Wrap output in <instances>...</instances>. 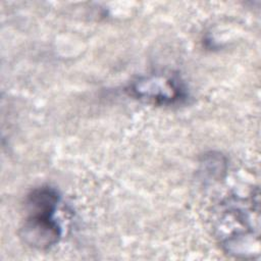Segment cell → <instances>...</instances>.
Listing matches in <instances>:
<instances>
[{"mask_svg": "<svg viewBox=\"0 0 261 261\" xmlns=\"http://www.w3.org/2000/svg\"><path fill=\"white\" fill-rule=\"evenodd\" d=\"M59 202L57 191L51 187H40L34 189L27 197L24 207L30 213L54 214Z\"/></svg>", "mask_w": 261, "mask_h": 261, "instance_id": "cell-3", "label": "cell"}, {"mask_svg": "<svg viewBox=\"0 0 261 261\" xmlns=\"http://www.w3.org/2000/svg\"><path fill=\"white\" fill-rule=\"evenodd\" d=\"M20 240L29 247L47 250L55 246L61 237V227L53 214L30 213L19 228Z\"/></svg>", "mask_w": 261, "mask_h": 261, "instance_id": "cell-2", "label": "cell"}, {"mask_svg": "<svg viewBox=\"0 0 261 261\" xmlns=\"http://www.w3.org/2000/svg\"><path fill=\"white\" fill-rule=\"evenodd\" d=\"M130 94L137 99L157 105L174 104L186 97L181 82L167 74L142 76L129 85Z\"/></svg>", "mask_w": 261, "mask_h": 261, "instance_id": "cell-1", "label": "cell"}]
</instances>
